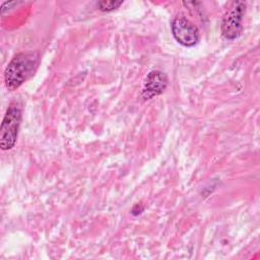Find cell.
<instances>
[{
    "mask_svg": "<svg viewBox=\"0 0 260 260\" xmlns=\"http://www.w3.org/2000/svg\"><path fill=\"white\" fill-rule=\"evenodd\" d=\"M123 4V1H100L98 2V7L100 10L105 12H110L117 9L120 5Z\"/></svg>",
    "mask_w": 260,
    "mask_h": 260,
    "instance_id": "6",
    "label": "cell"
},
{
    "mask_svg": "<svg viewBox=\"0 0 260 260\" xmlns=\"http://www.w3.org/2000/svg\"><path fill=\"white\" fill-rule=\"evenodd\" d=\"M21 121V109L18 104H11L3 118L0 128V145L2 150L11 149L17 139Z\"/></svg>",
    "mask_w": 260,
    "mask_h": 260,
    "instance_id": "2",
    "label": "cell"
},
{
    "mask_svg": "<svg viewBox=\"0 0 260 260\" xmlns=\"http://www.w3.org/2000/svg\"><path fill=\"white\" fill-rule=\"evenodd\" d=\"M246 5L244 2L237 1L231 3L223 15L221 22V34L228 40H235L242 30V19L245 14Z\"/></svg>",
    "mask_w": 260,
    "mask_h": 260,
    "instance_id": "3",
    "label": "cell"
},
{
    "mask_svg": "<svg viewBox=\"0 0 260 260\" xmlns=\"http://www.w3.org/2000/svg\"><path fill=\"white\" fill-rule=\"evenodd\" d=\"M168 85V77L166 73L154 70L147 74L144 87H143V98L144 100L152 99L158 94H160Z\"/></svg>",
    "mask_w": 260,
    "mask_h": 260,
    "instance_id": "5",
    "label": "cell"
},
{
    "mask_svg": "<svg viewBox=\"0 0 260 260\" xmlns=\"http://www.w3.org/2000/svg\"><path fill=\"white\" fill-rule=\"evenodd\" d=\"M38 63L39 55L37 52H21L15 55L4 71L6 87L9 90L18 88L32 75Z\"/></svg>",
    "mask_w": 260,
    "mask_h": 260,
    "instance_id": "1",
    "label": "cell"
},
{
    "mask_svg": "<svg viewBox=\"0 0 260 260\" xmlns=\"http://www.w3.org/2000/svg\"><path fill=\"white\" fill-rule=\"evenodd\" d=\"M172 32L178 43L185 47H193L199 41L198 28L185 17H176L172 21Z\"/></svg>",
    "mask_w": 260,
    "mask_h": 260,
    "instance_id": "4",
    "label": "cell"
}]
</instances>
